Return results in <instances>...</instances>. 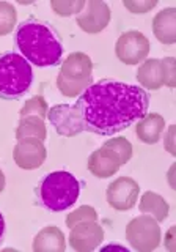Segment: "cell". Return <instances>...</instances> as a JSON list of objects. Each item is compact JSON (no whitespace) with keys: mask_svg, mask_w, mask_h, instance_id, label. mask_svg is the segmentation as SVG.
Instances as JSON below:
<instances>
[{"mask_svg":"<svg viewBox=\"0 0 176 252\" xmlns=\"http://www.w3.org/2000/svg\"><path fill=\"white\" fill-rule=\"evenodd\" d=\"M149 96L137 85L104 79L91 84L76 101L84 131L101 136L129 128L148 114Z\"/></svg>","mask_w":176,"mask_h":252,"instance_id":"6da1fadb","label":"cell"},{"mask_svg":"<svg viewBox=\"0 0 176 252\" xmlns=\"http://www.w3.org/2000/svg\"><path fill=\"white\" fill-rule=\"evenodd\" d=\"M14 38L21 55L29 63L39 68L61 63L63 44L57 32L47 24L36 19L24 21L19 24Z\"/></svg>","mask_w":176,"mask_h":252,"instance_id":"7a4b0ae2","label":"cell"},{"mask_svg":"<svg viewBox=\"0 0 176 252\" xmlns=\"http://www.w3.org/2000/svg\"><path fill=\"white\" fill-rule=\"evenodd\" d=\"M81 195V181L69 172H52L46 175L36 188V197L44 208L65 211L77 202Z\"/></svg>","mask_w":176,"mask_h":252,"instance_id":"3957f363","label":"cell"},{"mask_svg":"<svg viewBox=\"0 0 176 252\" xmlns=\"http://www.w3.org/2000/svg\"><path fill=\"white\" fill-rule=\"evenodd\" d=\"M33 71L30 63L18 52L0 55V98L19 99L30 90Z\"/></svg>","mask_w":176,"mask_h":252,"instance_id":"277c9868","label":"cell"},{"mask_svg":"<svg viewBox=\"0 0 176 252\" xmlns=\"http://www.w3.org/2000/svg\"><path fill=\"white\" fill-rule=\"evenodd\" d=\"M93 62L85 52H73L63 60L57 89L66 98H76L93 84Z\"/></svg>","mask_w":176,"mask_h":252,"instance_id":"5b68a950","label":"cell"},{"mask_svg":"<svg viewBox=\"0 0 176 252\" xmlns=\"http://www.w3.org/2000/svg\"><path fill=\"white\" fill-rule=\"evenodd\" d=\"M126 241L139 252H151L161 244V227L148 215L134 218L126 225Z\"/></svg>","mask_w":176,"mask_h":252,"instance_id":"8992f818","label":"cell"},{"mask_svg":"<svg viewBox=\"0 0 176 252\" xmlns=\"http://www.w3.org/2000/svg\"><path fill=\"white\" fill-rule=\"evenodd\" d=\"M149 52V41L148 38L139 30H129L119 35L115 54L118 60L124 65H139L145 62Z\"/></svg>","mask_w":176,"mask_h":252,"instance_id":"52a82bcc","label":"cell"},{"mask_svg":"<svg viewBox=\"0 0 176 252\" xmlns=\"http://www.w3.org/2000/svg\"><path fill=\"white\" fill-rule=\"evenodd\" d=\"M140 186L131 177H118L107 186V203L117 211H127L135 207Z\"/></svg>","mask_w":176,"mask_h":252,"instance_id":"ba28073f","label":"cell"},{"mask_svg":"<svg viewBox=\"0 0 176 252\" xmlns=\"http://www.w3.org/2000/svg\"><path fill=\"white\" fill-rule=\"evenodd\" d=\"M110 8L106 2L101 0H88L85 2L84 10L77 14L76 22L85 33H99L109 26L110 22Z\"/></svg>","mask_w":176,"mask_h":252,"instance_id":"9c48e42d","label":"cell"},{"mask_svg":"<svg viewBox=\"0 0 176 252\" xmlns=\"http://www.w3.org/2000/svg\"><path fill=\"white\" fill-rule=\"evenodd\" d=\"M104 240V228L98 220H88L74 225L69 232V246L77 252H91Z\"/></svg>","mask_w":176,"mask_h":252,"instance_id":"30bf717a","label":"cell"},{"mask_svg":"<svg viewBox=\"0 0 176 252\" xmlns=\"http://www.w3.org/2000/svg\"><path fill=\"white\" fill-rule=\"evenodd\" d=\"M46 147L39 139H24L16 144L13 150L14 162L24 170H33L41 167L46 161Z\"/></svg>","mask_w":176,"mask_h":252,"instance_id":"8fae6325","label":"cell"},{"mask_svg":"<svg viewBox=\"0 0 176 252\" xmlns=\"http://www.w3.org/2000/svg\"><path fill=\"white\" fill-rule=\"evenodd\" d=\"M47 118L51 120L52 126L60 136L73 137L76 134H81L84 131L81 115H79L74 106H69V104L54 106L49 112H47Z\"/></svg>","mask_w":176,"mask_h":252,"instance_id":"7c38bea8","label":"cell"},{"mask_svg":"<svg viewBox=\"0 0 176 252\" xmlns=\"http://www.w3.org/2000/svg\"><path fill=\"white\" fill-rule=\"evenodd\" d=\"M87 167L94 177L98 178H109L114 177L115 173L121 167L119 158L109 148H98L90 155L87 162Z\"/></svg>","mask_w":176,"mask_h":252,"instance_id":"4fadbf2b","label":"cell"},{"mask_svg":"<svg viewBox=\"0 0 176 252\" xmlns=\"http://www.w3.org/2000/svg\"><path fill=\"white\" fill-rule=\"evenodd\" d=\"M153 33L162 44L176 43V10L173 6L164 8L154 16Z\"/></svg>","mask_w":176,"mask_h":252,"instance_id":"5bb4252c","label":"cell"},{"mask_svg":"<svg viewBox=\"0 0 176 252\" xmlns=\"http://www.w3.org/2000/svg\"><path fill=\"white\" fill-rule=\"evenodd\" d=\"M165 129V120L161 114L151 112L140 118L137 126H135V134L140 142L148 145H154L161 140V136Z\"/></svg>","mask_w":176,"mask_h":252,"instance_id":"9a60e30c","label":"cell"},{"mask_svg":"<svg viewBox=\"0 0 176 252\" xmlns=\"http://www.w3.org/2000/svg\"><path fill=\"white\" fill-rule=\"evenodd\" d=\"M66 249V238L55 225H47L39 230L33 240L35 252H63Z\"/></svg>","mask_w":176,"mask_h":252,"instance_id":"2e32d148","label":"cell"},{"mask_svg":"<svg viewBox=\"0 0 176 252\" xmlns=\"http://www.w3.org/2000/svg\"><path fill=\"white\" fill-rule=\"evenodd\" d=\"M137 81L148 90H159L164 85V65L159 59H148L137 69Z\"/></svg>","mask_w":176,"mask_h":252,"instance_id":"e0dca14e","label":"cell"},{"mask_svg":"<svg viewBox=\"0 0 176 252\" xmlns=\"http://www.w3.org/2000/svg\"><path fill=\"white\" fill-rule=\"evenodd\" d=\"M139 208L143 215H148L151 218H154L157 222H164V220L167 219V216H169L170 205L167 203V200L162 195L148 191L142 195Z\"/></svg>","mask_w":176,"mask_h":252,"instance_id":"ac0fdd59","label":"cell"},{"mask_svg":"<svg viewBox=\"0 0 176 252\" xmlns=\"http://www.w3.org/2000/svg\"><path fill=\"white\" fill-rule=\"evenodd\" d=\"M47 136L46 125L41 118L38 117H24L18 123V129H16V139L24 140V139H39L43 140Z\"/></svg>","mask_w":176,"mask_h":252,"instance_id":"d6986e66","label":"cell"},{"mask_svg":"<svg viewBox=\"0 0 176 252\" xmlns=\"http://www.w3.org/2000/svg\"><path fill=\"white\" fill-rule=\"evenodd\" d=\"M47 112H49V107H47V102L44 99L43 94H35V96H31L30 99L26 101V104L22 106L21 109V118L24 117H38L44 120L47 117Z\"/></svg>","mask_w":176,"mask_h":252,"instance_id":"ffe728a7","label":"cell"},{"mask_svg":"<svg viewBox=\"0 0 176 252\" xmlns=\"http://www.w3.org/2000/svg\"><path fill=\"white\" fill-rule=\"evenodd\" d=\"M18 22V11L8 2H0V36L10 35Z\"/></svg>","mask_w":176,"mask_h":252,"instance_id":"44dd1931","label":"cell"},{"mask_svg":"<svg viewBox=\"0 0 176 252\" xmlns=\"http://www.w3.org/2000/svg\"><path fill=\"white\" fill-rule=\"evenodd\" d=\"M102 147L112 150V152H114L119 158V161H121V165L126 164L132 158V144L127 139H124V137L109 139Z\"/></svg>","mask_w":176,"mask_h":252,"instance_id":"7402d4cb","label":"cell"},{"mask_svg":"<svg viewBox=\"0 0 176 252\" xmlns=\"http://www.w3.org/2000/svg\"><path fill=\"white\" fill-rule=\"evenodd\" d=\"M85 6V0H51V8L54 13L63 18H69L73 14H79Z\"/></svg>","mask_w":176,"mask_h":252,"instance_id":"603a6c76","label":"cell"},{"mask_svg":"<svg viewBox=\"0 0 176 252\" xmlns=\"http://www.w3.org/2000/svg\"><path fill=\"white\" fill-rule=\"evenodd\" d=\"M88 220H98V213L93 207H88V205H82L79 207L76 211L69 213L66 218V225L69 228H73L74 225L81 224V222H88Z\"/></svg>","mask_w":176,"mask_h":252,"instance_id":"cb8c5ba5","label":"cell"},{"mask_svg":"<svg viewBox=\"0 0 176 252\" xmlns=\"http://www.w3.org/2000/svg\"><path fill=\"white\" fill-rule=\"evenodd\" d=\"M123 5L134 14H143L157 5V0H124Z\"/></svg>","mask_w":176,"mask_h":252,"instance_id":"d4e9b609","label":"cell"},{"mask_svg":"<svg viewBox=\"0 0 176 252\" xmlns=\"http://www.w3.org/2000/svg\"><path fill=\"white\" fill-rule=\"evenodd\" d=\"M162 65H164V85L173 89L176 85V59L165 57L162 60Z\"/></svg>","mask_w":176,"mask_h":252,"instance_id":"484cf974","label":"cell"},{"mask_svg":"<svg viewBox=\"0 0 176 252\" xmlns=\"http://www.w3.org/2000/svg\"><path fill=\"white\" fill-rule=\"evenodd\" d=\"M165 148L169 150V152L175 156L176 155V150H175V145H173V137H175V125H172L170 128H169V131H167V134H165Z\"/></svg>","mask_w":176,"mask_h":252,"instance_id":"4316f807","label":"cell"},{"mask_svg":"<svg viewBox=\"0 0 176 252\" xmlns=\"http://www.w3.org/2000/svg\"><path fill=\"white\" fill-rule=\"evenodd\" d=\"M3 236H5V219L2 213H0V244L3 243Z\"/></svg>","mask_w":176,"mask_h":252,"instance_id":"83f0119b","label":"cell"},{"mask_svg":"<svg viewBox=\"0 0 176 252\" xmlns=\"http://www.w3.org/2000/svg\"><path fill=\"white\" fill-rule=\"evenodd\" d=\"M5 189V173L0 169V192H2Z\"/></svg>","mask_w":176,"mask_h":252,"instance_id":"f1b7e54d","label":"cell"}]
</instances>
